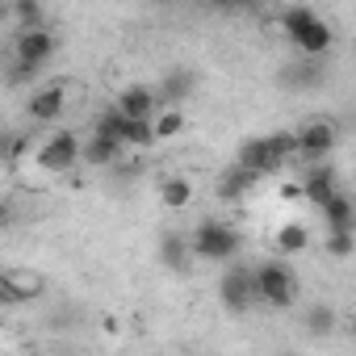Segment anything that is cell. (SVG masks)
<instances>
[{
  "mask_svg": "<svg viewBox=\"0 0 356 356\" xmlns=\"http://www.w3.org/2000/svg\"><path fill=\"white\" fill-rule=\"evenodd\" d=\"M252 289H256V302L273 310H289L302 293V281L285 260H264L260 268H252Z\"/></svg>",
  "mask_w": 356,
  "mask_h": 356,
  "instance_id": "6da1fadb",
  "label": "cell"
},
{
  "mask_svg": "<svg viewBox=\"0 0 356 356\" xmlns=\"http://www.w3.org/2000/svg\"><path fill=\"white\" fill-rule=\"evenodd\" d=\"M189 252L206 264H231L239 256V231L218 218H202L189 235Z\"/></svg>",
  "mask_w": 356,
  "mask_h": 356,
  "instance_id": "7a4b0ae2",
  "label": "cell"
},
{
  "mask_svg": "<svg viewBox=\"0 0 356 356\" xmlns=\"http://www.w3.org/2000/svg\"><path fill=\"white\" fill-rule=\"evenodd\" d=\"M59 51V38L47 30V26H22L17 38H13V59L22 63H34V67H47Z\"/></svg>",
  "mask_w": 356,
  "mask_h": 356,
  "instance_id": "3957f363",
  "label": "cell"
},
{
  "mask_svg": "<svg viewBox=\"0 0 356 356\" xmlns=\"http://www.w3.org/2000/svg\"><path fill=\"white\" fill-rule=\"evenodd\" d=\"M34 159H38V168L42 172H72L76 163H80V138L72 134V130H59V134H51L38 151H34Z\"/></svg>",
  "mask_w": 356,
  "mask_h": 356,
  "instance_id": "277c9868",
  "label": "cell"
},
{
  "mask_svg": "<svg viewBox=\"0 0 356 356\" xmlns=\"http://www.w3.org/2000/svg\"><path fill=\"white\" fill-rule=\"evenodd\" d=\"M218 302H222V310H231V314H248V310L256 306L252 268H243V264L227 268V273L218 277Z\"/></svg>",
  "mask_w": 356,
  "mask_h": 356,
  "instance_id": "5b68a950",
  "label": "cell"
},
{
  "mask_svg": "<svg viewBox=\"0 0 356 356\" xmlns=\"http://www.w3.org/2000/svg\"><path fill=\"white\" fill-rule=\"evenodd\" d=\"M335 143H339L335 122H331V118H314V122H306V126L298 130V159H306V163L327 159V155L335 151Z\"/></svg>",
  "mask_w": 356,
  "mask_h": 356,
  "instance_id": "8992f818",
  "label": "cell"
},
{
  "mask_svg": "<svg viewBox=\"0 0 356 356\" xmlns=\"http://www.w3.org/2000/svg\"><path fill=\"white\" fill-rule=\"evenodd\" d=\"M298 185H302V197H306V202L318 210V206H323V202H327V197L339 189V172H335L327 159H314V163H310V172L302 176Z\"/></svg>",
  "mask_w": 356,
  "mask_h": 356,
  "instance_id": "52a82bcc",
  "label": "cell"
},
{
  "mask_svg": "<svg viewBox=\"0 0 356 356\" xmlns=\"http://www.w3.org/2000/svg\"><path fill=\"white\" fill-rule=\"evenodd\" d=\"M289 42H293L302 55H318V59H327V55H331V47H335V30L314 13V17H310L293 38H289Z\"/></svg>",
  "mask_w": 356,
  "mask_h": 356,
  "instance_id": "ba28073f",
  "label": "cell"
},
{
  "mask_svg": "<svg viewBox=\"0 0 356 356\" xmlns=\"http://www.w3.org/2000/svg\"><path fill=\"white\" fill-rule=\"evenodd\" d=\"M235 163L248 168V172H256L260 181H264V176H273V172H281V159L268 151V138H248V143H239Z\"/></svg>",
  "mask_w": 356,
  "mask_h": 356,
  "instance_id": "9c48e42d",
  "label": "cell"
},
{
  "mask_svg": "<svg viewBox=\"0 0 356 356\" xmlns=\"http://www.w3.org/2000/svg\"><path fill=\"white\" fill-rule=\"evenodd\" d=\"M118 113L122 118H155V109H159V97H155V88L151 84H126L122 92H118Z\"/></svg>",
  "mask_w": 356,
  "mask_h": 356,
  "instance_id": "30bf717a",
  "label": "cell"
},
{
  "mask_svg": "<svg viewBox=\"0 0 356 356\" xmlns=\"http://www.w3.org/2000/svg\"><path fill=\"white\" fill-rule=\"evenodd\" d=\"M38 289H42V281H38V277L0 268V306H22V302H30Z\"/></svg>",
  "mask_w": 356,
  "mask_h": 356,
  "instance_id": "8fae6325",
  "label": "cell"
},
{
  "mask_svg": "<svg viewBox=\"0 0 356 356\" xmlns=\"http://www.w3.org/2000/svg\"><path fill=\"white\" fill-rule=\"evenodd\" d=\"M318 214H323V227H327V231H356V206H352V197H348L343 189H335V193L318 206Z\"/></svg>",
  "mask_w": 356,
  "mask_h": 356,
  "instance_id": "7c38bea8",
  "label": "cell"
},
{
  "mask_svg": "<svg viewBox=\"0 0 356 356\" xmlns=\"http://www.w3.org/2000/svg\"><path fill=\"white\" fill-rule=\"evenodd\" d=\"M63 109H67V88H59V84L38 88V92L30 97V118H34V122H59Z\"/></svg>",
  "mask_w": 356,
  "mask_h": 356,
  "instance_id": "4fadbf2b",
  "label": "cell"
},
{
  "mask_svg": "<svg viewBox=\"0 0 356 356\" xmlns=\"http://www.w3.org/2000/svg\"><path fill=\"white\" fill-rule=\"evenodd\" d=\"M155 256H159V264H163V268L185 273V268H189V256H193V252H189V235L168 231V235L159 239V252H155Z\"/></svg>",
  "mask_w": 356,
  "mask_h": 356,
  "instance_id": "5bb4252c",
  "label": "cell"
},
{
  "mask_svg": "<svg viewBox=\"0 0 356 356\" xmlns=\"http://www.w3.org/2000/svg\"><path fill=\"white\" fill-rule=\"evenodd\" d=\"M193 88H197V76H193L189 67H176V72H168V76H163V84L155 88V97H159V101H168V105H181V101H189V97H193Z\"/></svg>",
  "mask_w": 356,
  "mask_h": 356,
  "instance_id": "9a60e30c",
  "label": "cell"
},
{
  "mask_svg": "<svg viewBox=\"0 0 356 356\" xmlns=\"http://www.w3.org/2000/svg\"><path fill=\"white\" fill-rule=\"evenodd\" d=\"M256 185H260V176H256V172H248V168L231 163V172L218 181V197H222V202H239V197H248Z\"/></svg>",
  "mask_w": 356,
  "mask_h": 356,
  "instance_id": "2e32d148",
  "label": "cell"
},
{
  "mask_svg": "<svg viewBox=\"0 0 356 356\" xmlns=\"http://www.w3.org/2000/svg\"><path fill=\"white\" fill-rule=\"evenodd\" d=\"M159 202H163L168 210H189V202H193V181H189V176H163V181H159Z\"/></svg>",
  "mask_w": 356,
  "mask_h": 356,
  "instance_id": "e0dca14e",
  "label": "cell"
},
{
  "mask_svg": "<svg viewBox=\"0 0 356 356\" xmlns=\"http://www.w3.org/2000/svg\"><path fill=\"white\" fill-rule=\"evenodd\" d=\"M118 155H122V147L109 143V138H101V134H88V143H80V159L88 168H109Z\"/></svg>",
  "mask_w": 356,
  "mask_h": 356,
  "instance_id": "ac0fdd59",
  "label": "cell"
},
{
  "mask_svg": "<svg viewBox=\"0 0 356 356\" xmlns=\"http://www.w3.org/2000/svg\"><path fill=\"white\" fill-rule=\"evenodd\" d=\"M92 134H101V138H109V143H118L126 151V118L118 113V105H109V109H101L92 118Z\"/></svg>",
  "mask_w": 356,
  "mask_h": 356,
  "instance_id": "d6986e66",
  "label": "cell"
},
{
  "mask_svg": "<svg viewBox=\"0 0 356 356\" xmlns=\"http://www.w3.org/2000/svg\"><path fill=\"white\" fill-rule=\"evenodd\" d=\"M273 243H277V256H302V252L310 248V231H306L302 222H285Z\"/></svg>",
  "mask_w": 356,
  "mask_h": 356,
  "instance_id": "ffe728a7",
  "label": "cell"
},
{
  "mask_svg": "<svg viewBox=\"0 0 356 356\" xmlns=\"http://www.w3.org/2000/svg\"><path fill=\"white\" fill-rule=\"evenodd\" d=\"M147 147H155L151 118H126V151H147Z\"/></svg>",
  "mask_w": 356,
  "mask_h": 356,
  "instance_id": "44dd1931",
  "label": "cell"
},
{
  "mask_svg": "<svg viewBox=\"0 0 356 356\" xmlns=\"http://www.w3.org/2000/svg\"><path fill=\"white\" fill-rule=\"evenodd\" d=\"M151 126H155V143H159V138H176V134H181V130H185V113H181V109H176V105H172V109H163V113L155 109V118H151Z\"/></svg>",
  "mask_w": 356,
  "mask_h": 356,
  "instance_id": "7402d4cb",
  "label": "cell"
},
{
  "mask_svg": "<svg viewBox=\"0 0 356 356\" xmlns=\"http://www.w3.org/2000/svg\"><path fill=\"white\" fill-rule=\"evenodd\" d=\"M268 138V151L281 159V168L289 163V159H298V134L293 130H277V134H264Z\"/></svg>",
  "mask_w": 356,
  "mask_h": 356,
  "instance_id": "603a6c76",
  "label": "cell"
},
{
  "mask_svg": "<svg viewBox=\"0 0 356 356\" xmlns=\"http://www.w3.org/2000/svg\"><path fill=\"white\" fill-rule=\"evenodd\" d=\"M13 17H17L22 26H47L42 0H13Z\"/></svg>",
  "mask_w": 356,
  "mask_h": 356,
  "instance_id": "cb8c5ba5",
  "label": "cell"
},
{
  "mask_svg": "<svg viewBox=\"0 0 356 356\" xmlns=\"http://www.w3.org/2000/svg\"><path fill=\"white\" fill-rule=\"evenodd\" d=\"M352 248H356V231H327V256L348 260Z\"/></svg>",
  "mask_w": 356,
  "mask_h": 356,
  "instance_id": "d4e9b609",
  "label": "cell"
},
{
  "mask_svg": "<svg viewBox=\"0 0 356 356\" xmlns=\"http://www.w3.org/2000/svg\"><path fill=\"white\" fill-rule=\"evenodd\" d=\"M306 327H310V335H327V331L335 327V310H331V306H314V310L306 314Z\"/></svg>",
  "mask_w": 356,
  "mask_h": 356,
  "instance_id": "484cf974",
  "label": "cell"
},
{
  "mask_svg": "<svg viewBox=\"0 0 356 356\" xmlns=\"http://www.w3.org/2000/svg\"><path fill=\"white\" fill-rule=\"evenodd\" d=\"M38 72H42V67H34V63H22V59H13V63H9V72H5V80H9V84H26V80H34Z\"/></svg>",
  "mask_w": 356,
  "mask_h": 356,
  "instance_id": "4316f807",
  "label": "cell"
},
{
  "mask_svg": "<svg viewBox=\"0 0 356 356\" xmlns=\"http://www.w3.org/2000/svg\"><path fill=\"white\" fill-rule=\"evenodd\" d=\"M277 193H281V202H298V197H302V185H298V181H285Z\"/></svg>",
  "mask_w": 356,
  "mask_h": 356,
  "instance_id": "83f0119b",
  "label": "cell"
},
{
  "mask_svg": "<svg viewBox=\"0 0 356 356\" xmlns=\"http://www.w3.org/2000/svg\"><path fill=\"white\" fill-rule=\"evenodd\" d=\"M210 5H218V9H243V5H252V0H210Z\"/></svg>",
  "mask_w": 356,
  "mask_h": 356,
  "instance_id": "f1b7e54d",
  "label": "cell"
},
{
  "mask_svg": "<svg viewBox=\"0 0 356 356\" xmlns=\"http://www.w3.org/2000/svg\"><path fill=\"white\" fill-rule=\"evenodd\" d=\"M9 17V5H5V0H0V22H5Z\"/></svg>",
  "mask_w": 356,
  "mask_h": 356,
  "instance_id": "f546056e",
  "label": "cell"
},
{
  "mask_svg": "<svg viewBox=\"0 0 356 356\" xmlns=\"http://www.w3.org/2000/svg\"><path fill=\"white\" fill-rule=\"evenodd\" d=\"M0 222H5V206H0Z\"/></svg>",
  "mask_w": 356,
  "mask_h": 356,
  "instance_id": "4dcf8cb0",
  "label": "cell"
}]
</instances>
